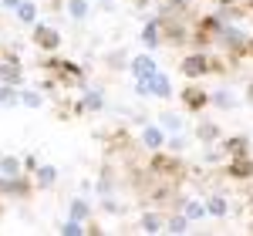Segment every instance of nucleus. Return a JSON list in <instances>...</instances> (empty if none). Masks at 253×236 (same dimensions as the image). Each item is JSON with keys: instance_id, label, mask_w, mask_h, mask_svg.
<instances>
[{"instance_id": "nucleus-12", "label": "nucleus", "mask_w": 253, "mask_h": 236, "mask_svg": "<svg viewBox=\"0 0 253 236\" xmlns=\"http://www.w3.org/2000/svg\"><path fill=\"white\" fill-rule=\"evenodd\" d=\"M223 149H226V156H247L250 152V138L247 135H233L223 142Z\"/></svg>"}, {"instance_id": "nucleus-17", "label": "nucleus", "mask_w": 253, "mask_h": 236, "mask_svg": "<svg viewBox=\"0 0 253 236\" xmlns=\"http://www.w3.org/2000/svg\"><path fill=\"white\" fill-rule=\"evenodd\" d=\"M58 182V169L54 165H38V186L44 189V186H54Z\"/></svg>"}, {"instance_id": "nucleus-13", "label": "nucleus", "mask_w": 253, "mask_h": 236, "mask_svg": "<svg viewBox=\"0 0 253 236\" xmlns=\"http://www.w3.org/2000/svg\"><path fill=\"white\" fill-rule=\"evenodd\" d=\"M20 78H24V71L14 61H0V81L3 84H20Z\"/></svg>"}, {"instance_id": "nucleus-32", "label": "nucleus", "mask_w": 253, "mask_h": 236, "mask_svg": "<svg viewBox=\"0 0 253 236\" xmlns=\"http://www.w3.org/2000/svg\"><path fill=\"white\" fill-rule=\"evenodd\" d=\"M108 61H112V64H115V68H118V64L125 61V54H122V51H115V54H112V58H108Z\"/></svg>"}, {"instance_id": "nucleus-34", "label": "nucleus", "mask_w": 253, "mask_h": 236, "mask_svg": "<svg viewBox=\"0 0 253 236\" xmlns=\"http://www.w3.org/2000/svg\"><path fill=\"white\" fill-rule=\"evenodd\" d=\"M247 101H250V105H253V84H250V88H247Z\"/></svg>"}, {"instance_id": "nucleus-15", "label": "nucleus", "mask_w": 253, "mask_h": 236, "mask_svg": "<svg viewBox=\"0 0 253 236\" xmlns=\"http://www.w3.org/2000/svg\"><path fill=\"white\" fill-rule=\"evenodd\" d=\"M162 230H166V219L159 213H145L142 216V233H162Z\"/></svg>"}, {"instance_id": "nucleus-28", "label": "nucleus", "mask_w": 253, "mask_h": 236, "mask_svg": "<svg viewBox=\"0 0 253 236\" xmlns=\"http://www.w3.org/2000/svg\"><path fill=\"white\" fill-rule=\"evenodd\" d=\"M58 233H64V236H78V233H84V226H81V219H68V223H64V226H61Z\"/></svg>"}, {"instance_id": "nucleus-26", "label": "nucleus", "mask_w": 253, "mask_h": 236, "mask_svg": "<svg viewBox=\"0 0 253 236\" xmlns=\"http://www.w3.org/2000/svg\"><path fill=\"white\" fill-rule=\"evenodd\" d=\"M71 216L81 219V223L91 216V209H88V202H84V199H75V202H71Z\"/></svg>"}, {"instance_id": "nucleus-36", "label": "nucleus", "mask_w": 253, "mask_h": 236, "mask_svg": "<svg viewBox=\"0 0 253 236\" xmlns=\"http://www.w3.org/2000/svg\"><path fill=\"white\" fill-rule=\"evenodd\" d=\"M250 7H253V0H250Z\"/></svg>"}, {"instance_id": "nucleus-6", "label": "nucleus", "mask_w": 253, "mask_h": 236, "mask_svg": "<svg viewBox=\"0 0 253 236\" xmlns=\"http://www.w3.org/2000/svg\"><path fill=\"white\" fill-rule=\"evenodd\" d=\"M128 71L138 78H152L159 68H156V58H149V54H138V58H132V64H128Z\"/></svg>"}, {"instance_id": "nucleus-5", "label": "nucleus", "mask_w": 253, "mask_h": 236, "mask_svg": "<svg viewBox=\"0 0 253 236\" xmlns=\"http://www.w3.org/2000/svg\"><path fill=\"white\" fill-rule=\"evenodd\" d=\"M152 172H156V176L172 179V176H179V172H182V165H179L172 156H162V152H156V156H152Z\"/></svg>"}, {"instance_id": "nucleus-16", "label": "nucleus", "mask_w": 253, "mask_h": 236, "mask_svg": "<svg viewBox=\"0 0 253 236\" xmlns=\"http://www.w3.org/2000/svg\"><path fill=\"white\" fill-rule=\"evenodd\" d=\"M182 216L189 219V223H193V219H203V216H206V206H203L199 199H186V206H182Z\"/></svg>"}, {"instance_id": "nucleus-35", "label": "nucleus", "mask_w": 253, "mask_h": 236, "mask_svg": "<svg viewBox=\"0 0 253 236\" xmlns=\"http://www.w3.org/2000/svg\"><path fill=\"white\" fill-rule=\"evenodd\" d=\"M216 3H219V7H226V3H236V0H216Z\"/></svg>"}, {"instance_id": "nucleus-10", "label": "nucleus", "mask_w": 253, "mask_h": 236, "mask_svg": "<svg viewBox=\"0 0 253 236\" xmlns=\"http://www.w3.org/2000/svg\"><path fill=\"white\" fill-rule=\"evenodd\" d=\"M162 27H159V20H149V24H145V27H142V44H145V47H159V44H162Z\"/></svg>"}, {"instance_id": "nucleus-23", "label": "nucleus", "mask_w": 253, "mask_h": 236, "mask_svg": "<svg viewBox=\"0 0 253 236\" xmlns=\"http://www.w3.org/2000/svg\"><path fill=\"white\" fill-rule=\"evenodd\" d=\"M186 230H189V219L182 216V213L172 216V219H166V233H186Z\"/></svg>"}, {"instance_id": "nucleus-2", "label": "nucleus", "mask_w": 253, "mask_h": 236, "mask_svg": "<svg viewBox=\"0 0 253 236\" xmlns=\"http://www.w3.org/2000/svg\"><path fill=\"white\" fill-rule=\"evenodd\" d=\"M179 71L186 78H203V75H210V58L206 54H189V58H182Z\"/></svg>"}, {"instance_id": "nucleus-33", "label": "nucleus", "mask_w": 253, "mask_h": 236, "mask_svg": "<svg viewBox=\"0 0 253 236\" xmlns=\"http://www.w3.org/2000/svg\"><path fill=\"white\" fill-rule=\"evenodd\" d=\"M0 3H3V7H10V10H17V3H20V0H0Z\"/></svg>"}, {"instance_id": "nucleus-24", "label": "nucleus", "mask_w": 253, "mask_h": 236, "mask_svg": "<svg viewBox=\"0 0 253 236\" xmlns=\"http://www.w3.org/2000/svg\"><path fill=\"white\" fill-rule=\"evenodd\" d=\"M20 105L24 108H41L44 98H41V91H20Z\"/></svg>"}, {"instance_id": "nucleus-7", "label": "nucleus", "mask_w": 253, "mask_h": 236, "mask_svg": "<svg viewBox=\"0 0 253 236\" xmlns=\"http://www.w3.org/2000/svg\"><path fill=\"white\" fill-rule=\"evenodd\" d=\"M233 179H253V158L250 156H230V169Z\"/></svg>"}, {"instance_id": "nucleus-25", "label": "nucleus", "mask_w": 253, "mask_h": 236, "mask_svg": "<svg viewBox=\"0 0 253 236\" xmlns=\"http://www.w3.org/2000/svg\"><path fill=\"white\" fill-rule=\"evenodd\" d=\"M159 121H162V128H166V132H179V128H182V118L172 115V112H166V115L159 118Z\"/></svg>"}, {"instance_id": "nucleus-20", "label": "nucleus", "mask_w": 253, "mask_h": 236, "mask_svg": "<svg viewBox=\"0 0 253 236\" xmlns=\"http://www.w3.org/2000/svg\"><path fill=\"white\" fill-rule=\"evenodd\" d=\"M206 213H210V216H226V213H230V206H226V199H223V196H210Z\"/></svg>"}, {"instance_id": "nucleus-9", "label": "nucleus", "mask_w": 253, "mask_h": 236, "mask_svg": "<svg viewBox=\"0 0 253 236\" xmlns=\"http://www.w3.org/2000/svg\"><path fill=\"white\" fill-rule=\"evenodd\" d=\"M149 95H156V98H172V84H169V78L156 71V75L149 78Z\"/></svg>"}, {"instance_id": "nucleus-11", "label": "nucleus", "mask_w": 253, "mask_h": 236, "mask_svg": "<svg viewBox=\"0 0 253 236\" xmlns=\"http://www.w3.org/2000/svg\"><path fill=\"white\" fill-rule=\"evenodd\" d=\"M101 108H105V98L98 91H84V98L75 105V112H101Z\"/></svg>"}, {"instance_id": "nucleus-4", "label": "nucleus", "mask_w": 253, "mask_h": 236, "mask_svg": "<svg viewBox=\"0 0 253 236\" xmlns=\"http://www.w3.org/2000/svg\"><path fill=\"white\" fill-rule=\"evenodd\" d=\"M179 98H182V105H186L189 112H203V108L210 105V91H203V88H196V84H193V88H182Z\"/></svg>"}, {"instance_id": "nucleus-27", "label": "nucleus", "mask_w": 253, "mask_h": 236, "mask_svg": "<svg viewBox=\"0 0 253 236\" xmlns=\"http://www.w3.org/2000/svg\"><path fill=\"white\" fill-rule=\"evenodd\" d=\"M210 105H216V108H233V98H230V91H213L210 95Z\"/></svg>"}, {"instance_id": "nucleus-8", "label": "nucleus", "mask_w": 253, "mask_h": 236, "mask_svg": "<svg viewBox=\"0 0 253 236\" xmlns=\"http://www.w3.org/2000/svg\"><path fill=\"white\" fill-rule=\"evenodd\" d=\"M142 145H145V149H152V152L166 149V135H162V128H156V125H145V128H142Z\"/></svg>"}, {"instance_id": "nucleus-22", "label": "nucleus", "mask_w": 253, "mask_h": 236, "mask_svg": "<svg viewBox=\"0 0 253 236\" xmlns=\"http://www.w3.org/2000/svg\"><path fill=\"white\" fill-rule=\"evenodd\" d=\"M196 135H199V142H206V145H210V142H216V138H219V128H216L213 121H203V125L196 128Z\"/></svg>"}, {"instance_id": "nucleus-18", "label": "nucleus", "mask_w": 253, "mask_h": 236, "mask_svg": "<svg viewBox=\"0 0 253 236\" xmlns=\"http://www.w3.org/2000/svg\"><path fill=\"white\" fill-rule=\"evenodd\" d=\"M17 101H20L17 84H3V81H0V105H7V108H10V105H17Z\"/></svg>"}, {"instance_id": "nucleus-3", "label": "nucleus", "mask_w": 253, "mask_h": 236, "mask_svg": "<svg viewBox=\"0 0 253 236\" xmlns=\"http://www.w3.org/2000/svg\"><path fill=\"white\" fill-rule=\"evenodd\" d=\"M34 44H38L41 51H54V47L61 44L58 27H47V24H38V27H34Z\"/></svg>"}, {"instance_id": "nucleus-21", "label": "nucleus", "mask_w": 253, "mask_h": 236, "mask_svg": "<svg viewBox=\"0 0 253 236\" xmlns=\"http://www.w3.org/2000/svg\"><path fill=\"white\" fill-rule=\"evenodd\" d=\"M68 17L71 20H84L88 17V0H68Z\"/></svg>"}, {"instance_id": "nucleus-29", "label": "nucleus", "mask_w": 253, "mask_h": 236, "mask_svg": "<svg viewBox=\"0 0 253 236\" xmlns=\"http://www.w3.org/2000/svg\"><path fill=\"white\" fill-rule=\"evenodd\" d=\"M223 156H226V149H206V162H210V165L223 162Z\"/></svg>"}, {"instance_id": "nucleus-1", "label": "nucleus", "mask_w": 253, "mask_h": 236, "mask_svg": "<svg viewBox=\"0 0 253 236\" xmlns=\"http://www.w3.org/2000/svg\"><path fill=\"white\" fill-rule=\"evenodd\" d=\"M47 71H51V75H58L61 84H75V81H81V68L75 64V61H58V58H51V61H47Z\"/></svg>"}, {"instance_id": "nucleus-14", "label": "nucleus", "mask_w": 253, "mask_h": 236, "mask_svg": "<svg viewBox=\"0 0 253 236\" xmlns=\"http://www.w3.org/2000/svg\"><path fill=\"white\" fill-rule=\"evenodd\" d=\"M14 14H17V20H20V24H34V20H38V7H34L31 0H20Z\"/></svg>"}, {"instance_id": "nucleus-31", "label": "nucleus", "mask_w": 253, "mask_h": 236, "mask_svg": "<svg viewBox=\"0 0 253 236\" xmlns=\"http://www.w3.org/2000/svg\"><path fill=\"white\" fill-rule=\"evenodd\" d=\"M169 149H172L175 156H179V152H182V149H186V138H179V135H175L172 142H169Z\"/></svg>"}, {"instance_id": "nucleus-19", "label": "nucleus", "mask_w": 253, "mask_h": 236, "mask_svg": "<svg viewBox=\"0 0 253 236\" xmlns=\"http://www.w3.org/2000/svg\"><path fill=\"white\" fill-rule=\"evenodd\" d=\"M0 176H20V158L0 156Z\"/></svg>"}, {"instance_id": "nucleus-30", "label": "nucleus", "mask_w": 253, "mask_h": 236, "mask_svg": "<svg viewBox=\"0 0 253 236\" xmlns=\"http://www.w3.org/2000/svg\"><path fill=\"white\" fill-rule=\"evenodd\" d=\"M101 209H105V213H122V206H118V202H115L112 196H108L105 202H101Z\"/></svg>"}]
</instances>
